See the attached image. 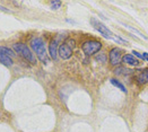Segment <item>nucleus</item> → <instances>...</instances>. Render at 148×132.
Instances as JSON below:
<instances>
[{"mask_svg": "<svg viewBox=\"0 0 148 132\" xmlns=\"http://www.w3.org/2000/svg\"><path fill=\"white\" fill-rule=\"evenodd\" d=\"M31 48L36 54L38 60L41 61L43 64L49 63V57H48V51L45 48V42L41 37H33L31 40Z\"/></svg>", "mask_w": 148, "mask_h": 132, "instance_id": "1", "label": "nucleus"}, {"mask_svg": "<svg viewBox=\"0 0 148 132\" xmlns=\"http://www.w3.org/2000/svg\"><path fill=\"white\" fill-rule=\"evenodd\" d=\"M12 49L15 50L16 53H18L26 61H28L33 64L36 63V59H35L33 52L29 50V48L26 44H24V43H15V44H12Z\"/></svg>", "mask_w": 148, "mask_h": 132, "instance_id": "2", "label": "nucleus"}, {"mask_svg": "<svg viewBox=\"0 0 148 132\" xmlns=\"http://www.w3.org/2000/svg\"><path fill=\"white\" fill-rule=\"evenodd\" d=\"M102 49V43L99 42V41H95V40H88V41H85L82 45V50L83 52L90 57V55H94L95 53H97L99 50Z\"/></svg>", "mask_w": 148, "mask_h": 132, "instance_id": "3", "label": "nucleus"}, {"mask_svg": "<svg viewBox=\"0 0 148 132\" xmlns=\"http://www.w3.org/2000/svg\"><path fill=\"white\" fill-rule=\"evenodd\" d=\"M90 24H92V26L99 32V33H101L102 35L104 36L105 38H113L114 37V34L112 33L111 31L105 26V25L103 24V23H101L99 19H96L95 17H92L90 18Z\"/></svg>", "mask_w": 148, "mask_h": 132, "instance_id": "4", "label": "nucleus"}, {"mask_svg": "<svg viewBox=\"0 0 148 132\" xmlns=\"http://www.w3.org/2000/svg\"><path fill=\"white\" fill-rule=\"evenodd\" d=\"M122 53L123 50L120 48H113L111 51L109 52V60H110V64L113 67H118L122 63Z\"/></svg>", "mask_w": 148, "mask_h": 132, "instance_id": "5", "label": "nucleus"}, {"mask_svg": "<svg viewBox=\"0 0 148 132\" xmlns=\"http://www.w3.org/2000/svg\"><path fill=\"white\" fill-rule=\"evenodd\" d=\"M58 52H59V41L57 38H53V40L50 41L49 44L50 58L53 61H58V57H59Z\"/></svg>", "mask_w": 148, "mask_h": 132, "instance_id": "6", "label": "nucleus"}, {"mask_svg": "<svg viewBox=\"0 0 148 132\" xmlns=\"http://www.w3.org/2000/svg\"><path fill=\"white\" fill-rule=\"evenodd\" d=\"M58 54H59V57L63 59V60H68V59H70L71 57H73V48H70L66 42L61 44L60 47H59V52H58Z\"/></svg>", "mask_w": 148, "mask_h": 132, "instance_id": "7", "label": "nucleus"}, {"mask_svg": "<svg viewBox=\"0 0 148 132\" xmlns=\"http://www.w3.org/2000/svg\"><path fill=\"white\" fill-rule=\"evenodd\" d=\"M122 62L127 66H131V67H138L140 64V61L137 59L136 57H134L132 54H124L122 57Z\"/></svg>", "mask_w": 148, "mask_h": 132, "instance_id": "8", "label": "nucleus"}, {"mask_svg": "<svg viewBox=\"0 0 148 132\" xmlns=\"http://www.w3.org/2000/svg\"><path fill=\"white\" fill-rule=\"evenodd\" d=\"M139 71L140 72L136 76V83L138 85H146L148 83V68Z\"/></svg>", "mask_w": 148, "mask_h": 132, "instance_id": "9", "label": "nucleus"}, {"mask_svg": "<svg viewBox=\"0 0 148 132\" xmlns=\"http://www.w3.org/2000/svg\"><path fill=\"white\" fill-rule=\"evenodd\" d=\"M114 73L118 75V76H129V75H132L134 70H130V69H127L124 67H118L114 69Z\"/></svg>", "mask_w": 148, "mask_h": 132, "instance_id": "10", "label": "nucleus"}, {"mask_svg": "<svg viewBox=\"0 0 148 132\" xmlns=\"http://www.w3.org/2000/svg\"><path fill=\"white\" fill-rule=\"evenodd\" d=\"M110 83H111L113 86H115V87H118L121 92H123L124 94H127L128 93V90H127V88L124 87V85L120 81V80H118V79H115V78H111L110 79Z\"/></svg>", "mask_w": 148, "mask_h": 132, "instance_id": "11", "label": "nucleus"}, {"mask_svg": "<svg viewBox=\"0 0 148 132\" xmlns=\"http://www.w3.org/2000/svg\"><path fill=\"white\" fill-rule=\"evenodd\" d=\"M0 63L5 64V66H7V67H10V66H12L14 62H12V58H9V57H7V55L0 53Z\"/></svg>", "mask_w": 148, "mask_h": 132, "instance_id": "12", "label": "nucleus"}, {"mask_svg": "<svg viewBox=\"0 0 148 132\" xmlns=\"http://www.w3.org/2000/svg\"><path fill=\"white\" fill-rule=\"evenodd\" d=\"M0 53L7 55V57H9V58L16 55V53H14V51H12V49H8V48H6V47H0Z\"/></svg>", "mask_w": 148, "mask_h": 132, "instance_id": "13", "label": "nucleus"}, {"mask_svg": "<svg viewBox=\"0 0 148 132\" xmlns=\"http://www.w3.org/2000/svg\"><path fill=\"white\" fill-rule=\"evenodd\" d=\"M125 28H128V29H130L131 32H134V33H136V34H138V36H140L141 38H144V40H147V36H145L141 32H139L138 29H136L135 27H132V26H130V25H123Z\"/></svg>", "mask_w": 148, "mask_h": 132, "instance_id": "14", "label": "nucleus"}, {"mask_svg": "<svg viewBox=\"0 0 148 132\" xmlns=\"http://www.w3.org/2000/svg\"><path fill=\"white\" fill-rule=\"evenodd\" d=\"M50 5H51V8L53 10H57V9H59L61 7L62 2L60 0H58V1H50Z\"/></svg>", "mask_w": 148, "mask_h": 132, "instance_id": "15", "label": "nucleus"}, {"mask_svg": "<svg viewBox=\"0 0 148 132\" xmlns=\"http://www.w3.org/2000/svg\"><path fill=\"white\" fill-rule=\"evenodd\" d=\"M95 60L101 61V62H106V61H108V57H106L104 53H99V55L95 57Z\"/></svg>", "mask_w": 148, "mask_h": 132, "instance_id": "16", "label": "nucleus"}, {"mask_svg": "<svg viewBox=\"0 0 148 132\" xmlns=\"http://www.w3.org/2000/svg\"><path fill=\"white\" fill-rule=\"evenodd\" d=\"M132 55L134 57H136L138 60H144V57H143V53H140V52H138V51H136V50H134L132 52Z\"/></svg>", "mask_w": 148, "mask_h": 132, "instance_id": "17", "label": "nucleus"}, {"mask_svg": "<svg viewBox=\"0 0 148 132\" xmlns=\"http://www.w3.org/2000/svg\"><path fill=\"white\" fill-rule=\"evenodd\" d=\"M0 10H2V12H10L9 9H7L6 7H3V6H1V5H0Z\"/></svg>", "mask_w": 148, "mask_h": 132, "instance_id": "18", "label": "nucleus"}, {"mask_svg": "<svg viewBox=\"0 0 148 132\" xmlns=\"http://www.w3.org/2000/svg\"><path fill=\"white\" fill-rule=\"evenodd\" d=\"M143 57H144V60H146L148 62V53L147 52H144V53H143Z\"/></svg>", "mask_w": 148, "mask_h": 132, "instance_id": "19", "label": "nucleus"}]
</instances>
